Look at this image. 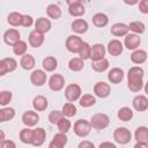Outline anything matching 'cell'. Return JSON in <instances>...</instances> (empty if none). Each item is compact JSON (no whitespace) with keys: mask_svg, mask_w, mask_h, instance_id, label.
<instances>
[{"mask_svg":"<svg viewBox=\"0 0 148 148\" xmlns=\"http://www.w3.org/2000/svg\"><path fill=\"white\" fill-rule=\"evenodd\" d=\"M84 64H83V60L81 58H73L69 60L68 62V68L73 72H79L83 68Z\"/></svg>","mask_w":148,"mask_h":148,"instance_id":"8d00e7d4","label":"cell"},{"mask_svg":"<svg viewBox=\"0 0 148 148\" xmlns=\"http://www.w3.org/2000/svg\"><path fill=\"white\" fill-rule=\"evenodd\" d=\"M22 121H23V124H24L25 126L32 127V126L37 125V123L39 121V116L37 114V112L28 110V111H25V112L23 113V116H22Z\"/></svg>","mask_w":148,"mask_h":148,"instance_id":"30bf717a","label":"cell"},{"mask_svg":"<svg viewBox=\"0 0 148 148\" xmlns=\"http://www.w3.org/2000/svg\"><path fill=\"white\" fill-rule=\"evenodd\" d=\"M82 43H83V40L79 36H75V35L68 36L66 39V49L72 53H79V51L82 46Z\"/></svg>","mask_w":148,"mask_h":148,"instance_id":"8992f818","label":"cell"},{"mask_svg":"<svg viewBox=\"0 0 148 148\" xmlns=\"http://www.w3.org/2000/svg\"><path fill=\"white\" fill-rule=\"evenodd\" d=\"M128 31H130V28L125 23H116L111 27V34L117 37L126 36V35H128Z\"/></svg>","mask_w":148,"mask_h":148,"instance_id":"cb8c5ba5","label":"cell"},{"mask_svg":"<svg viewBox=\"0 0 148 148\" xmlns=\"http://www.w3.org/2000/svg\"><path fill=\"white\" fill-rule=\"evenodd\" d=\"M5 140V134H3V132L1 131V141H3Z\"/></svg>","mask_w":148,"mask_h":148,"instance_id":"db71d44e","label":"cell"},{"mask_svg":"<svg viewBox=\"0 0 148 148\" xmlns=\"http://www.w3.org/2000/svg\"><path fill=\"white\" fill-rule=\"evenodd\" d=\"M128 28H130V30H131V31H133V32H134V34H136V35H140V34L145 32V29H146L145 24H143L142 22H140V21L131 22V23H130V25H128Z\"/></svg>","mask_w":148,"mask_h":148,"instance_id":"60d3db41","label":"cell"},{"mask_svg":"<svg viewBox=\"0 0 148 148\" xmlns=\"http://www.w3.org/2000/svg\"><path fill=\"white\" fill-rule=\"evenodd\" d=\"M62 118H64V114H62L61 111L54 110V111H51L50 114H49V121H50L51 124H54V125L58 124Z\"/></svg>","mask_w":148,"mask_h":148,"instance_id":"ee69618b","label":"cell"},{"mask_svg":"<svg viewBox=\"0 0 148 148\" xmlns=\"http://www.w3.org/2000/svg\"><path fill=\"white\" fill-rule=\"evenodd\" d=\"M77 148H95V146H94L92 142H90L88 140H84V141H81L80 142V145H79Z\"/></svg>","mask_w":148,"mask_h":148,"instance_id":"681fc988","label":"cell"},{"mask_svg":"<svg viewBox=\"0 0 148 148\" xmlns=\"http://www.w3.org/2000/svg\"><path fill=\"white\" fill-rule=\"evenodd\" d=\"M94 92L97 97L105 98L110 95V86L103 81H99L94 86Z\"/></svg>","mask_w":148,"mask_h":148,"instance_id":"4fadbf2b","label":"cell"},{"mask_svg":"<svg viewBox=\"0 0 148 148\" xmlns=\"http://www.w3.org/2000/svg\"><path fill=\"white\" fill-rule=\"evenodd\" d=\"M30 81L34 86L40 87L46 82V73L42 69H35L30 75Z\"/></svg>","mask_w":148,"mask_h":148,"instance_id":"7c38bea8","label":"cell"},{"mask_svg":"<svg viewBox=\"0 0 148 148\" xmlns=\"http://www.w3.org/2000/svg\"><path fill=\"white\" fill-rule=\"evenodd\" d=\"M133 108L136 110V111H146L148 109V99L146 96L143 95H138L133 98Z\"/></svg>","mask_w":148,"mask_h":148,"instance_id":"ac0fdd59","label":"cell"},{"mask_svg":"<svg viewBox=\"0 0 148 148\" xmlns=\"http://www.w3.org/2000/svg\"><path fill=\"white\" fill-rule=\"evenodd\" d=\"M12 101V92L8 90H3L0 92V104L2 106L7 105L9 102Z\"/></svg>","mask_w":148,"mask_h":148,"instance_id":"f6af8a7d","label":"cell"},{"mask_svg":"<svg viewBox=\"0 0 148 148\" xmlns=\"http://www.w3.org/2000/svg\"><path fill=\"white\" fill-rule=\"evenodd\" d=\"M109 124L110 118L105 113H96L90 118V125L96 130H104L109 126Z\"/></svg>","mask_w":148,"mask_h":148,"instance_id":"7a4b0ae2","label":"cell"},{"mask_svg":"<svg viewBox=\"0 0 148 148\" xmlns=\"http://www.w3.org/2000/svg\"><path fill=\"white\" fill-rule=\"evenodd\" d=\"M90 130H91L90 121H87L84 119H79L74 124V133L77 136H81V138L87 136L90 133Z\"/></svg>","mask_w":148,"mask_h":148,"instance_id":"5b68a950","label":"cell"},{"mask_svg":"<svg viewBox=\"0 0 148 148\" xmlns=\"http://www.w3.org/2000/svg\"><path fill=\"white\" fill-rule=\"evenodd\" d=\"M108 79L111 83H119L123 81L124 79V71L119 67H114V68H111L108 73Z\"/></svg>","mask_w":148,"mask_h":148,"instance_id":"e0dca14e","label":"cell"},{"mask_svg":"<svg viewBox=\"0 0 148 148\" xmlns=\"http://www.w3.org/2000/svg\"><path fill=\"white\" fill-rule=\"evenodd\" d=\"M34 23V20L30 15H23V18H22V25L23 27H30L31 24Z\"/></svg>","mask_w":148,"mask_h":148,"instance_id":"7dc6e473","label":"cell"},{"mask_svg":"<svg viewBox=\"0 0 148 148\" xmlns=\"http://www.w3.org/2000/svg\"><path fill=\"white\" fill-rule=\"evenodd\" d=\"M20 140H21L23 143L32 145V141H34V130L23 128V130L20 132Z\"/></svg>","mask_w":148,"mask_h":148,"instance_id":"f1b7e54d","label":"cell"},{"mask_svg":"<svg viewBox=\"0 0 148 148\" xmlns=\"http://www.w3.org/2000/svg\"><path fill=\"white\" fill-rule=\"evenodd\" d=\"M80 105L83 106V108H89V106H92L95 103H96V98L90 95V94H86L83 96H81L80 98Z\"/></svg>","mask_w":148,"mask_h":148,"instance_id":"74e56055","label":"cell"},{"mask_svg":"<svg viewBox=\"0 0 148 148\" xmlns=\"http://www.w3.org/2000/svg\"><path fill=\"white\" fill-rule=\"evenodd\" d=\"M13 51L16 56H22L23 57L24 54H27L25 53L27 52V43L23 42V40H20L17 44H15L13 46Z\"/></svg>","mask_w":148,"mask_h":148,"instance_id":"b9f144b4","label":"cell"},{"mask_svg":"<svg viewBox=\"0 0 148 148\" xmlns=\"http://www.w3.org/2000/svg\"><path fill=\"white\" fill-rule=\"evenodd\" d=\"M113 139L119 145H126L131 141L132 134L126 127H118L113 132Z\"/></svg>","mask_w":148,"mask_h":148,"instance_id":"3957f363","label":"cell"},{"mask_svg":"<svg viewBox=\"0 0 148 148\" xmlns=\"http://www.w3.org/2000/svg\"><path fill=\"white\" fill-rule=\"evenodd\" d=\"M58 66V61L54 57H46L44 60H43V68L46 71V72H53Z\"/></svg>","mask_w":148,"mask_h":148,"instance_id":"4dcf8cb0","label":"cell"},{"mask_svg":"<svg viewBox=\"0 0 148 148\" xmlns=\"http://www.w3.org/2000/svg\"><path fill=\"white\" fill-rule=\"evenodd\" d=\"M17 67V62L14 58H3L0 61V75L3 76L8 72L15 71Z\"/></svg>","mask_w":148,"mask_h":148,"instance_id":"ba28073f","label":"cell"},{"mask_svg":"<svg viewBox=\"0 0 148 148\" xmlns=\"http://www.w3.org/2000/svg\"><path fill=\"white\" fill-rule=\"evenodd\" d=\"M131 60L134 64H143L147 60V52L145 50H135L132 54H131Z\"/></svg>","mask_w":148,"mask_h":148,"instance_id":"83f0119b","label":"cell"},{"mask_svg":"<svg viewBox=\"0 0 148 148\" xmlns=\"http://www.w3.org/2000/svg\"><path fill=\"white\" fill-rule=\"evenodd\" d=\"M140 43H141V39H140L139 35H136V34H128L125 36L124 44L128 50H136L139 47Z\"/></svg>","mask_w":148,"mask_h":148,"instance_id":"5bb4252c","label":"cell"},{"mask_svg":"<svg viewBox=\"0 0 148 148\" xmlns=\"http://www.w3.org/2000/svg\"><path fill=\"white\" fill-rule=\"evenodd\" d=\"M46 13H47L49 17H51L53 20H58L61 16V9L59 8V6H57L54 3H51V5L47 6Z\"/></svg>","mask_w":148,"mask_h":148,"instance_id":"d590c367","label":"cell"},{"mask_svg":"<svg viewBox=\"0 0 148 148\" xmlns=\"http://www.w3.org/2000/svg\"><path fill=\"white\" fill-rule=\"evenodd\" d=\"M47 105H49V102H47L46 97H44L42 95L36 96L32 101V106L36 111H44V110H46Z\"/></svg>","mask_w":148,"mask_h":148,"instance_id":"484cf974","label":"cell"},{"mask_svg":"<svg viewBox=\"0 0 148 148\" xmlns=\"http://www.w3.org/2000/svg\"><path fill=\"white\" fill-rule=\"evenodd\" d=\"M45 138H46V132L44 128L38 127L36 130H34V141H32V146L35 147H39L45 142Z\"/></svg>","mask_w":148,"mask_h":148,"instance_id":"603a6c76","label":"cell"},{"mask_svg":"<svg viewBox=\"0 0 148 148\" xmlns=\"http://www.w3.org/2000/svg\"><path fill=\"white\" fill-rule=\"evenodd\" d=\"M98 148H117V147H116V145H114V143L109 142V141H105V142H102V143L99 145V147H98Z\"/></svg>","mask_w":148,"mask_h":148,"instance_id":"f907efd6","label":"cell"},{"mask_svg":"<svg viewBox=\"0 0 148 148\" xmlns=\"http://www.w3.org/2000/svg\"><path fill=\"white\" fill-rule=\"evenodd\" d=\"M91 68L95 72H104L109 68V60L108 59H101L97 61H92L91 62Z\"/></svg>","mask_w":148,"mask_h":148,"instance_id":"836d02e7","label":"cell"},{"mask_svg":"<svg viewBox=\"0 0 148 148\" xmlns=\"http://www.w3.org/2000/svg\"><path fill=\"white\" fill-rule=\"evenodd\" d=\"M92 23H94V25H96L98 28H103L109 23V18H108V16L105 14L97 13V14H95L92 16Z\"/></svg>","mask_w":148,"mask_h":148,"instance_id":"f546056e","label":"cell"},{"mask_svg":"<svg viewBox=\"0 0 148 148\" xmlns=\"http://www.w3.org/2000/svg\"><path fill=\"white\" fill-rule=\"evenodd\" d=\"M67 3H68V13L72 16L79 17V16H82L86 13V9H84V6H83L82 1L74 0V1H67Z\"/></svg>","mask_w":148,"mask_h":148,"instance_id":"52a82bcc","label":"cell"},{"mask_svg":"<svg viewBox=\"0 0 148 148\" xmlns=\"http://www.w3.org/2000/svg\"><path fill=\"white\" fill-rule=\"evenodd\" d=\"M123 49H124L123 43L120 40H118V39H112L108 44V52L113 57L120 56L123 53Z\"/></svg>","mask_w":148,"mask_h":148,"instance_id":"2e32d148","label":"cell"},{"mask_svg":"<svg viewBox=\"0 0 148 148\" xmlns=\"http://www.w3.org/2000/svg\"><path fill=\"white\" fill-rule=\"evenodd\" d=\"M67 143V136L65 133H58L53 136L52 141L49 143V148H64Z\"/></svg>","mask_w":148,"mask_h":148,"instance_id":"d6986e66","label":"cell"},{"mask_svg":"<svg viewBox=\"0 0 148 148\" xmlns=\"http://www.w3.org/2000/svg\"><path fill=\"white\" fill-rule=\"evenodd\" d=\"M134 138L136 142L140 143H148V128L146 126H139L135 130Z\"/></svg>","mask_w":148,"mask_h":148,"instance_id":"d4e9b609","label":"cell"},{"mask_svg":"<svg viewBox=\"0 0 148 148\" xmlns=\"http://www.w3.org/2000/svg\"><path fill=\"white\" fill-rule=\"evenodd\" d=\"M3 40L6 44L14 46L15 44H17L21 39H20V32L16 29H9L3 34Z\"/></svg>","mask_w":148,"mask_h":148,"instance_id":"8fae6325","label":"cell"},{"mask_svg":"<svg viewBox=\"0 0 148 148\" xmlns=\"http://www.w3.org/2000/svg\"><path fill=\"white\" fill-rule=\"evenodd\" d=\"M105 46L103 44H95L91 46V54H90V59L92 61H97V60H101V59H104V56H105Z\"/></svg>","mask_w":148,"mask_h":148,"instance_id":"9a60e30c","label":"cell"},{"mask_svg":"<svg viewBox=\"0 0 148 148\" xmlns=\"http://www.w3.org/2000/svg\"><path fill=\"white\" fill-rule=\"evenodd\" d=\"M117 116L121 121H128L133 118V111H132V109H130L127 106H124V108L119 109Z\"/></svg>","mask_w":148,"mask_h":148,"instance_id":"e575fe53","label":"cell"},{"mask_svg":"<svg viewBox=\"0 0 148 148\" xmlns=\"http://www.w3.org/2000/svg\"><path fill=\"white\" fill-rule=\"evenodd\" d=\"M133 148H148V143H140V142H136Z\"/></svg>","mask_w":148,"mask_h":148,"instance_id":"816d5d0a","label":"cell"},{"mask_svg":"<svg viewBox=\"0 0 148 148\" xmlns=\"http://www.w3.org/2000/svg\"><path fill=\"white\" fill-rule=\"evenodd\" d=\"M22 18H23V15H21L20 13L17 12H13L10 13L8 16H7V21L10 25L13 27H17V25H22Z\"/></svg>","mask_w":148,"mask_h":148,"instance_id":"d6a6232c","label":"cell"},{"mask_svg":"<svg viewBox=\"0 0 148 148\" xmlns=\"http://www.w3.org/2000/svg\"><path fill=\"white\" fill-rule=\"evenodd\" d=\"M143 69L139 66H133L127 73V87L131 91L138 92L143 87Z\"/></svg>","mask_w":148,"mask_h":148,"instance_id":"6da1fadb","label":"cell"},{"mask_svg":"<svg viewBox=\"0 0 148 148\" xmlns=\"http://www.w3.org/2000/svg\"><path fill=\"white\" fill-rule=\"evenodd\" d=\"M61 112H62L64 117H73L76 114V106L73 103H65L62 105Z\"/></svg>","mask_w":148,"mask_h":148,"instance_id":"f35d334b","label":"cell"},{"mask_svg":"<svg viewBox=\"0 0 148 148\" xmlns=\"http://www.w3.org/2000/svg\"><path fill=\"white\" fill-rule=\"evenodd\" d=\"M51 29V22L49 18L39 17L35 22V30H37L40 34H45Z\"/></svg>","mask_w":148,"mask_h":148,"instance_id":"ffe728a7","label":"cell"},{"mask_svg":"<svg viewBox=\"0 0 148 148\" xmlns=\"http://www.w3.org/2000/svg\"><path fill=\"white\" fill-rule=\"evenodd\" d=\"M65 86V79L60 74H53L49 80V87L53 91H60Z\"/></svg>","mask_w":148,"mask_h":148,"instance_id":"9c48e42d","label":"cell"},{"mask_svg":"<svg viewBox=\"0 0 148 148\" xmlns=\"http://www.w3.org/2000/svg\"><path fill=\"white\" fill-rule=\"evenodd\" d=\"M90 54H91V46L88 43L83 42L82 43V46H81V49L79 51L80 58L82 60H87V59H90Z\"/></svg>","mask_w":148,"mask_h":148,"instance_id":"ab89813d","label":"cell"},{"mask_svg":"<svg viewBox=\"0 0 148 148\" xmlns=\"http://www.w3.org/2000/svg\"><path fill=\"white\" fill-rule=\"evenodd\" d=\"M20 65H21V67H22L23 69H25V71L32 69V68L35 67V58H34L31 54L27 53V54H24L23 57H21Z\"/></svg>","mask_w":148,"mask_h":148,"instance_id":"4316f807","label":"cell"},{"mask_svg":"<svg viewBox=\"0 0 148 148\" xmlns=\"http://www.w3.org/2000/svg\"><path fill=\"white\" fill-rule=\"evenodd\" d=\"M1 148H16V145L12 140H3L1 141Z\"/></svg>","mask_w":148,"mask_h":148,"instance_id":"c3c4849f","label":"cell"},{"mask_svg":"<svg viewBox=\"0 0 148 148\" xmlns=\"http://www.w3.org/2000/svg\"><path fill=\"white\" fill-rule=\"evenodd\" d=\"M44 43V34L38 32L37 30H34L29 35V44L32 47H39Z\"/></svg>","mask_w":148,"mask_h":148,"instance_id":"44dd1931","label":"cell"},{"mask_svg":"<svg viewBox=\"0 0 148 148\" xmlns=\"http://www.w3.org/2000/svg\"><path fill=\"white\" fill-rule=\"evenodd\" d=\"M15 116V110L13 108H3L0 110V121L5 123L8 120H12Z\"/></svg>","mask_w":148,"mask_h":148,"instance_id":"1f68e13d","label":"cell"},{"mask_svg":"<svg viewBox=\"0 0 148 148\" xmlns=\"http://www.w3.org/2000/svg\"><path fill=\"white\" fill-rule=\"evenodd\" d=\"M145 91H146V94H148V81H147V83L145 84Z\"/></svg>","mask_w":148,"mask_h":148,"instance_id":"f5cc1de1","label":"cell"},{"mask_svg":"<svg viewBox=\"0 0 148 148\" xmlns=\"http://www.w3.org/2000/svg\"><path fill=\"white\" fill-rule=\"evenodd\" d=\"M71 29L76 34H84L88 30V23L83 18H76L72 22Z\"/></svg>","mask_w":148,"mask_h":148,"instance_id":"7402d4cb","label":"cell"},{"mask_svg":"<svg viewBox=\"0 0 148 148\" xmlns=\"http://www.w3.org/2000/svg\"><path fill=\"white\" fill-rule=\"evenodd\" d=\"M139 10L142 14H148V0H141L139 2Z\"/></svg>","mask_w":148,"mask_h":148,"instance_id":"bcb514c9","label":"cell"},{"mask_svg":"<svg viewBox=\"0 0 148 148\" xmlns=\"http://www.w3.org/2000/svg\"><path fill=\"white\" fill-rule=\"evenodd\" d=\"M65 97L67 98V101L69 103L80 99L81 98V88H80V86L76 84V83L68 84L65 89Z\"/></svg>","mask_w":148,"mask_h":148,"instance_id":"277c9868","label":"cell"},{"mask_svg":"<svg viewBox=\"0 0 148 148\" xmlns=\"http://www.w3.org/2000/svg\"><path fill=\"white\" fill-rule=\"evenodd\" d=\"M57 126H58V130L60 131V133H67V132L69 131L72 124H71V121H69L66 117H64V118L57 124Z\"/></svg>","mask_w":148,"mask_h":148,"instance_id":"7bdbcfd3","label":"cell"}]
</instances>
